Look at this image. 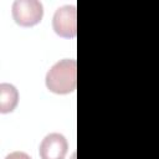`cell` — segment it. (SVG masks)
Instances as JSON below:
<instances>
[{"label": "cell", "instance_id": "6", "mask_svg": "<svg viewBox=\"0 0 159 159\" xmlns=\"http://www.w3.org/2000/svg\"><path fill=\"white\" fill-rule=\"evenodd\" d=\"M5 159H31V157L29 154H26L25 152H12L10 154L6 155Z\"/></svg>", "mask_w": 159, "mask_h": 159}, {"label": "cell", "instance_id": "5", "mask_svg": "<svg viewBox=\"0 0 159 159\" xmlns=\"http://www.w3.org/2000/svg\"><path fill=\"white\" fill-rule=\"evenodd\" d=\"M19 102V91L11 83L0 84V112L10 113L12 112Z\"/></svg>", "mask_w": 159, "mask_h": 159}, {"label": "cell", "instance_id": "3", "mask_svg": "<svg viewBox=\"0 0 159 159\" xmlns=\"http://www.w3.org/2000/svg\"><path fill=\"white\" fill-rule=\"evenodd\" d=\"M76 6L75 5H63L58 7L52 17L53 31L65 39H73L77 34V22H76Z\"/></svg>", "mask_w": 159, "mask_h": 159}, {"label": "cell", "instance_id": "2", "mask_svg": "<svg viewBox=\"0 0 159 159\" xmlns=\"http://www.w3.org/2000/svg\"><path fill=\"white\" fill-rule=\"evenodd\" d=\"M15 22L22 27H31L39 24L43 16V6L37 0H16L11 7Z\"/></svg>", "mask_w": 159, "mask_h": 159}, {"label": "cell", "instance_id": "1", "mask_svg": "<svg viewBox=\"0 0 159 159\" xmlns=\"http://www.w3.org/2000/svg\"><path fill=\"white\" fill-rule=\"evenodd\" d=\"M46 87L56 94H67L77 87V62L73 58H63L56 62L46 73Z\"/></svg>", "mask_w": 159, "mask_h": 159}, {"label": "cell", "instance_id": "4", "mask_svg": "<svg viewBox=\"0 0 159 159\" xmlns=\"http://www.w3.org/2000/svg\"><path fill=\"white\" fill-rule=\"evenodd\" d=\"M68 149L66 138L60 133L47 134L39 148L41 159H65Z\"/></svg>", "mask_w": 159, "mask_h": 159}]
</instances>
